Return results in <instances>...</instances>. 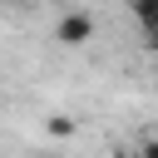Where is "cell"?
<instances>
[{
    "mask_svg": "<svg viewBox=\"0 0 158 158\" xmlns=\"http://www.w3.org/2000/svg\"><path fill=\"white\" fill-rule=\"evenodd\" d=\"M44 128H49V138H69V133H74V118H64V114H54V118H49Z\"/></svg>",
    "mask_w": 158,
    "mask_h": 158,
    "instance_id": "obj_3",
    "label": "cell"
},
{
    "mask_svg": "<svg viewBox=\"0 0 158 158\" xmlns=\"http://www.w3.org/2000/svg\"><path fill=\"white\" fill-rule=\"evenodd\" d=\"M54 40H59L64 49H79V44H89V40H94V15H84V10H69V15H59V20H54Z\"/></svg>",
    "mask_w": 158,
    "mask_h": 158,
    "instance_id": "obj_1",
    "label": "cell"
},
{
    "mask_svg": "<svg viewBox=\"0 0 158 158\" xmlns=\"http://www.w3.org/2000/svg\"><path fill=\"white\" fill-rule=\"evenodd\" d=\"M128 10H133V20H138V25H148V20L158 15V0H128Z\"/></svg>",
    "mask_w": 158,
    "mask_h": 158,
    "instance_id": "obj_2",
    "label": "cell"
},
{
    "mask_svg": "<svg viewBox=\"0 0 158 158\" xmlns=\"http://www.w3.org/2000/svg\"><path fill=\"white\" fill-rule=\"evenodd\" d=\"M143 44H148V49H153V54H158V15H153V20H148V25H143Z\"/></svg>",
    "mask_w": 158,
    "mask_h": 158,
    "instance_id": "obj_4",
    "label": "cell"
},
{
    "mask_svg": "<svg viewBox=\"0 0 158 158\" xmlns=\"http://www.w3.org/2000/svg\"><path fill=\"white\" fill-rule=\"evenodd\" d=\"M143 153H148V158H158V138H148V143H143Z\"/></svg>",
    "mask_w": 158,
    "mask_h": 158,
    "instance_id": "obj_5",
    "label": "cell"
}]
</instances>
